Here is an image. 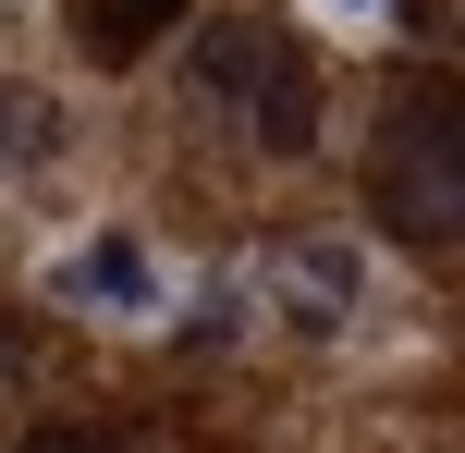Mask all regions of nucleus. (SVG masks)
<instances>
[{"label": "nucleus", "instance_id": "1", "mask_svg": "<svg viewBox=\"0 0 465 453\" xmlns=\"http://www.w3.org/2000/svg\"><path fill=\"white\" fill-rule=\"evenodd\" d=\"M184 98L232 111L257 147H282V160L319 135V86H306V62L270 37V25H196L184 37Z\"/></svg>", "mask_w": 465, "mask_h": 453}, {"label": "nucleus", "instance_id": "2", "mask_svg": "<svg viewBox=\"0 0 465 453\" xmlns=\"http://www.w3.org/2000/svg\"><path fill=\"white\" fill-rule=\"evenodd\" d=\"M368 184H380V209L404 233H453L465 221V111H453V86H404L392 98V123L368 147Z\"/></svg>", "mask_w": 465, "mask_h": 453}, {"label": "nucleus", "instance_id": "3", "mask_svg": "<svg viewBox=\"0 0 465 453\" xmlns=\"http://www.w3.org/2000/svg\"><path fill=\"white\" fill-rule=\"evenodd\" d=\"M49 307H86V319H160L172 282H160V258H147L135 233H74L62 258H49Z\"/></svg>", "mask_w": 465, "mask_h": 453}, {"label": "nucleus", "instance_id": "4", "mask_svg": "<svg viewBox=\"0 0 465 453\" xmlns=\"http://www.w3.org/2000/svg\"><path fill=\"white\" fill-rule=\"evenodd\" d=\"M270 307L294 319V331H343V319L368 307V245H343V233L270 245Z\"/></svg>", "mask_w": 465, "mask_h": 453}, {"label": "nucleus", "instance_id": "5", "mask_svg": "<svg viewBox=\"0 0 465 453\" xmlns=\"http://www.w3.org/2000/svg\"><path fill=\"white\" fill-rule=\"evenodd\" d=\"M49 147H62V111H49L37 86H13V74H0V184H13V172H37Z\"/></svg>", "mask_w": 465, "mask_h": 453}, {"label": "nucleus", "instance_id": "6", "mask_svg": "<svg viewBox=\"0 0 465 453\" xmlns=\"http://www.w3.org/2000/svg\"><path fill=\"white\" fill-rule=\"evenodd\" d=\"M172 13H184V0H86V49H98V62H135Z\"/></svg>", "mask_w": 465, "mask_h": 453}, {"label": "nucleus", "instance_id": "7", "mask_svg": "<svg viewBox=\"0 0 465 453\" xmlns=\"http://www.w3.org/2000/svg\"><path fill=\"white\" fill-rule=\"evenodd\" d=\"M25 453H111V441H86V429H37Z\"/></svg>", "mask_w": 465, "mask_h": 453}, {"label": "nucleus", "instance_id": "8", "mask_svg": "<svg viewBox=\"0 0 465 453\" xmlns=\"http://www.w3.org/2000/svg\"><path fill=\"white\" fill-rule=\"evenodd\" d=\"M319 13H343V25H380V13H392V0H319Z\"/></svg>", "mask_w": 465, "mask_h": 453}, {"label": "nucleus", "instance_id": "9", "mask_svg": "<svg viewBox=\"0 0 465 453\" xmlns=\"http://www.w3.org/2000/svg\"><path fill=\"white\" fill-rule=\"evenodd\" d=\"M0 380H13V331H0Z\"/></svg>", "mask_w": 465, "mask_h": 453}, {"label": "nucleus", "instance_id": "10", "mask_svg": "<svg viewBox=\"0 0 465 453\" xmlns=\"http://www.w3.org/2000/svg\"><path fill=\"white\" fill-rule=\"evenodd\" d=\"M0 25H25V0H0Z\"/></svg>", "mask_w": 465, "mask_h": 453}]
</instances>
